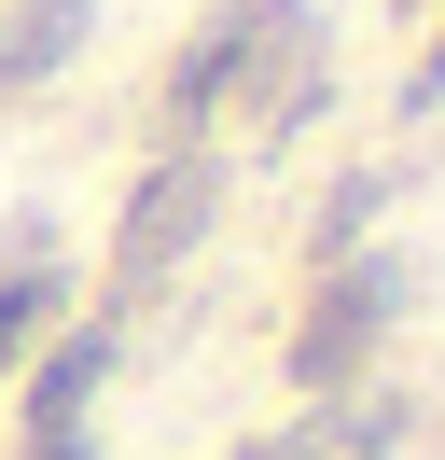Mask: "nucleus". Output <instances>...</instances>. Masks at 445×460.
<instances>
[{
  "instance_id": "f257e3e1",
  "label": "nucleus",
  "mask_w": 445,
  "mask_h": 460,
  "mask_svg": "<svg viewBox=\"0 0 445 460\" xmlns=\"http://www.w3.org/2000/svg\"><path fill=\"white\" fill-rule=\"evenodd\" d=\"M389 307H404V265H389V252L320 265V293H306V321H292V376H306V391H362V363H376Z\"/></svg>"
},
{
  "instance_id": "f03ea898",
  "label": "nucleus",
  "mask_w": 445,
  "mask_h": 460,
  "mask_svg": "<svg viewBox=\"0 0 445 460\" xmlns=\"http://www.w3.org/2000/svg\"><path fill=\"white\" fill-rule=\"evenodd\" d=\"M209 224H222V154H167V168L126 196V224H111V293H153Z\"/></svg>"
},
{
  "instance_id": "7ed1b4c3",
  "label": "nucleus",
  "mask_w": 445,
  "mask_h": 460,
  "mask_svg": "<svg viewBox=\"0 0 445 460\" xmlns=\"http://www.w3.org/2000/svg\"><path fill=\"white\" fill-rule=\"evenodd\" d=\"M404 447V391H320V419L278 432L265 460H389Z\"/></svg>"
},
{
  "instance_id": "20e7f679",
  "label": "nucleus",
  "mask_w": 445,
  "mask_h": 460,
  "mask_svg": "<svg viewBox=\"0 0 445 460\" xmlns=\"http://www.w3.org/2000/svg\"><path fill=\"white\" fill-rule=\"evenodd\" d=\"M83 29H98V0H14V14H0V98L56 84V70L83 57Z\"/></svg>"
},
{
  "instance_id": "39448f33",
  "label": "nucleus",
  "mask_w": 445,
  "mask_h": 460,
  "mask_svg": "<svg viewBox=\"0 0 445 460\" xmlns=\"http://www.w3.org/2000/svg\"><path fill=\"white\" fill-rule=\"evenodd\" d=\"M111 376V321H83V335H56V363L28 376V447H56V432H83V404H98Z\"/></svg>"
},
{
  "instance_id": "423d86ee",
  "label": "nucleus",
  "mask_w": 445,
  "mask_h": 460,
  "mask_svg": "<svg viewBox=\"0 0 445 460\" xmlns=\"http://www.w3.org/2000/svg\"><path fill=\"white\" fill-rule=\"evenodd\" d=\"M56 321V265H14V279H0V376L28 363V335H42Z\"/></svg>"
},
{
  "instance_id": "0eeeda50",
  "label": "nucleus",
  "mask_w": 445,
  "mask_h": 460,
  "mask_svg": "<svg viewBox=\"0 0 445 460\" xmlns=\"http://www.w3.org/2000/svg\"><path fill=\"white\" fill-rule=\"evenodd\" d=\"M362 209H376V168L334 181V209H320V265H348V252H362Z\"/></svg>"
},
{
  "instance_id": "6e6552de",
  "label": "nucleus",
  "mask_w": 445,
  "mask_h": 460,
  "mask_svg": "<svg viewBox=\"0 0 445 460\" xmlns=\"http://www.w3.org/2000/svg\"><path fill=\"white\" fill-rule=\"evenodd\" d=\"M404 98H417V112H432V98H445V42H432V57H417V84H404Z\"/></svg>"
},
{
  "instance_id": "1a4fd4ad",
  "label": "nucleus",
  "mask_w": 445,
  "mask_h": 460,
  "mask_svg": "<svg viewBox=\"0 0 445 460\" xmlns=\"http://www.w3.org/2000/svg\"><path fill=\"white\" fill-rule=\"evenodd\" d=\"M14 460H83V432H56V447H14Z\"/></svg>"
},
{
  "instance_id": "9d476101",
  "label": "nucleus",
  "mask_w": 445,
  "mask_h": 460,
  "mask_svg": "<svg viewBox=\"0 0 445 460\" xmlns=\"http://www.w3.org/2000/svg\"><path fill=\"white\" fill-rule=\"evenodd\" d=\"M250 460H265V447H250Z\"/></svg>"
}]
</instances>
